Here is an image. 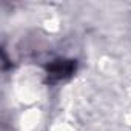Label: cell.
<instances>
[{
  "label": "cell",
  "instance_id": "cell-1",
  "mask_svg": "<svg viewBox=\"0 0 131 131\" xmlns=\"http://www.w3.org/2000/svg\"><path fill=\"white\" fill-rule=\"evenodd\" d=\"M76 67H77L76 60H71V59H57V60H52L48 65V68H46L48 82L49 83H57V82L70 79L74 74Z\"/></svg>",
  "mask_w": 131,
  "mask_h": 131
}]
</instances>
